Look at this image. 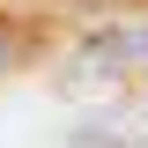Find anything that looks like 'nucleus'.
<instances>
[{
  "instance_id": "2",
  "label": "nucleus",
  "mask_w": 148,
  "mask_h": 148,
  "mask_svg": "<svg viewBox=\"0 0 148 148\" xmlns=\"http://www.w3.org/2000/svg\"><path fill=\"white\" fill-rule=\"evenodd\" d=\"M74 148H148V104L104 111L96 126H74Z\"/></svg>"
},
{
  "instance_id": "1",
  "label": "nucleus",
  "mask_w": 148,
  "mask_h": 148,
  "mask_svg": "<svg viewBox=\"0 0 148 148\" xmlns=\"http://www.w3.org/2000/svg\"><path fill=\"white\" fill-rule=\"evenodd\" d=\"M133 67H148V22L89 37L82 59H74V74H67V89H89V82H111V74H133Z\"/></svg>"
},
{
  "instance_id": "3",
  "label": "nucleus",
  "mask_w": 148,
  "mask_h": 148,
  "mask_svg": "<svg viewBox=\"0 0 148 148\" xmlns=\"http://www.w3.org/2000/svg\"><path fill=\"white\" fill-rule=\"evenodd\" d=\"M8 59H15V30L0 22V67H8Z\"/></svg>"
}]
</instances>
